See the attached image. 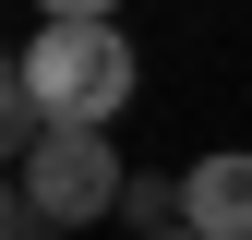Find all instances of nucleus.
I'll list each match as a JSON object with an SVG mask.
<instances>
[{
  "label": "nucleus",
  "mask_w": 252,
  "mask_h": 240,
  "mask_svg": "<svg viewBox=\"0 0 252 240\" xmlns=\"http://www.w3.org/2000/svg\"><path fill=\"white\" fill-rule=\"evenodd\" d=\"M132 96H144V60H132L120 24H36L24 36V108H36V132H108Z\"/></svg>",
  "instance_id": "nucleus-1"
},
{
  "label": "nucleus",
  "mask_w": 252,
  "mask_h": 240,
  "mask_svg": "<svg viewBox=\"0 0 252 240\" xmlns=\"http://www.w3.org/2000/svg\"><path fill=\"white\" fill-rule=\"evenodd\" d=\"M120 204V144L108 132H36L24 144V216L36 228H96Z\"/></svg>",
  "instance_id": "nucleus-2"
},
{
  "label": "nucleus",
  "mask_w": 252,
  "mask_h": 240,
  "mask_svg": "<svg viewBox=\"0 0 252 240\" xmlns=\"http://www.w3.org/2000/svg\"><path fill=\"white\" fill-rule=\"evenodd\" d=\"M168 228L192 240H252V144H216L168 180Z\"/></svg>",
  "instance_id": "nucleus-3"
},
{
  "label": "nucleus",
  "mask_w": 252,
  "mask_h": 240,
  "mask_svg": "<svg viewBox=\"0 0 252 240\" xmlns=\"http://www.w3.org/2000/svg\"><path fill=\"white\" fill-rule=\"evenodd\" d=\"M36 144V108H24V60H0V168Z\"/></svg>",
  "instance_id": "nucleus-4"
},
{
  "label": "nucleus",
  "mask_w": 252,
  "mask_h": 240,
  "mask_svg": "<svg viewBox=\"0 0 252 240\" xmlns=\"http://www.w3.org/2000/svg\"><path fill=\"white\" fill-rule=\"evenodd\" d=\"M108 216H132V240H144V228H168V180H144V168H120V204H108Z\"/></svg>",
  "instance_id": "nucleus-5"
},
{
  "label": "nucleus",
  "mask_w": 252,
  "mask_h": 240,
  "mask_svg": "<svg viewBox=\"0 0 252 240\" xmlns=\"http://www.w3.org/2000/svg\"><path fill=\"white\" fill-rule=\"evenodd\" d=\"M36 12H48V24H120L132 0H36Z\"/></svg>",
  "instance_id": "nucleus-6"
},
{
  "label": "nucleus",
  "mask_w": 252,
  "mask_h": 240,
  "mask_svg": "<svg viewBox=\"0 0 252 240\" xmlns=\"http://www.w3.org/2000/svg\"><path fill=\"white\" fill-rule=\"evenodd\" d=\"M0 240H24V228H12V168H0Z\"/></svg>",
  "instance_id": "nucleus-7"
},
{
  "label": "nucleus",
  "mask_w": 252,
  "mask_h": 240,
  "mask_svg": "<svg viewBox=\"0 0 252 240\" xmlns=\"http://www.w3.org/2000/svg\"><path fill=\"white\" fill-rule=\"evenodd\" d=\"M144 240H192V228H144Z\"/></svg>",
  "instance_id": "nucleus-8"
}]
</instances>
